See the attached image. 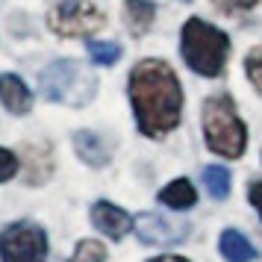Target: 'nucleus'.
Segmentation results:
<instances>
[{
    "instance_id": "obj_16",
    "label": "nucleus",
    "mask_w": 262,
    "mask_h": 262,
    "mask_svg": "<svg viewBox=\"0 0 262 262\" xmlns=\"http://www.w3.org/2000/svg\"><path fill=\"white\" fill-rule=\"evenodd\" d=\"M89 56L95 65H115L121 59V48L115 41H89Z\"/></svg>"
},
{
    "instance_id": "obj_7",
    "label": "nucleus",
    "mask_w": 262,
    "mask_h": 262,
    "mask_svg": "<svg viewBox=\"0 0 262 262\" xmlns=\"http://www.w3.org/2000/svg\"><path fill=\"white\" fill-rule=\"evenodd\" d=\"M136 230H139V238L144 245L165 248V245L183 242L189 233V224H174L171 218H162L159 212H142L136 218Z\"/></svg>"
},
{
    "instance_id": "obj_19",
    "label": "nucleus",
    "mask_w": 262,
    "mask_h": 262,
    "mask_svg": "<svg viewBox=\"0 0 262 262\" xmlns=\"http://www.w3.org/2000/svg\"><path fill=\"white\" fill-rule=\"evenodd\" d=\"M15 174H18V159H15V154L6 150V147H0V183L12 180Z\"/></svg>"
},
{
    "instance_id": "obj_21",
    "label": "nucleus",
    "mask_w": 262,
    "mask_h": 262,
    "mask_svg": "<svg viewBox=\"0 0 262 262\" xmlns=\"http://www.w3.org/2000/svg\"><path fill=\"white\" fill-rule=\"evenodd\" d=\"M248 198H250V203L256 206V212H259V218H262V180H253L248 186Z\"/></svg>"
},
{
    "instance_id": "obj_18",
    "label": "nucleus",
    "mask_w": 262,
    "mask_h": 262,
    "mask_svg": "<svg viewBox=\"0 0 262 262\" xmlns=\"http://www.w3.org/2000/svg\"><path fill=\"white\" fill-rule=\"evenodd\" d=\"M245 71H248V80L256 85V92H262V45L248 53V59H245Z\"/></svg>"
},
{
    "instance_id": "obj_8",
    "label": "nucleus",
    "mask_w": 262,
    "mask_h": 262,
    "mask_svg": "<svg viewBox=\"0 0 262 262\" xmlns=\"http://www.w3.org/2000/svg\"><path fill=\"white\" fill-rule=\"evenodd\" d=\"M92 221H95V227L100 233H106V236H112V238H121L133 227L130 215L124 212L121 206L109 203V201H97L95 206H92Z\"/></svg>"
},
{
    "instance_id": "obj_3",
    "label": "nucleus",
    "mask_w": 262,
    "mask_h": 262,
    "mask_svg": "<svg viewBox=\"0 0 262 262\" xmlns=\"http://www.w3.org/2000/svg\"><path fill=\"white\" fill-rule=\"evenodd\" d=\"M203 139L209 144V150L218 156L236 159L245 154L248 133L227 95H215L203 103Z\"/></svg>"
},
{
    "instance_id": "obj_6",
    "label": "nucleus",
    "mask_w": 262,
    "mask_h": 262,
    "mask_svg": "<svg viewBox=\"0 0 262 262\" xmlns=\"http://www.w3.org/2000/svg\"><path fill=\"white\" fill-rule=\"evenodd\" d=\"M48 24L56 36L80 38V36H92L103 27V12L97 6H92L89 0H62L59 6L50 9Z\"/></svg>"
},
{
    "instance_id": "obj_5",
    "label": "nucleus",
    "mask_w": 262,
    "mask_h": 262,
    "mask_svg": "<svg viewBox=\"0 0 262 262\" xmlns=\"http://www.w3.org/2000/svg\"><path fill=\"white\" fill-rule=\"evenodd\" d=\"M0 259L3 262H48V236L33 221L9 224L0 233Z\"/></svg>"
},
{
    "instance_id": "obj_20",
    "label": "nucleus",
    "mask_w": 262,
    "mask_h": 262,
    "mask_svg": "<svg viewBox=\"0 0 262 262\" xmlns=\"http://www.w3.org/2000/svg\"><path fill=\"white\" fill-rule=\"evenodd\" d=\"M212 3L224 15H236V12H248V9H253L259 0H212Z\"/></svg>"
},
{
    "instance_id": "obj_22",
    "label": "nucleus",
    "mask_w": 262,
    "mask_h": 262,
    "mask_svg": "<svg viewBox=\"0 0 262 262\" xmlns=\"http://www.w3.org/2000/svg\"><path fill=\"white\" fill-rule=\"evenodd\" d=\"M150 262H189V259H183V256H156Z\"/></svg>"
},
{
    "instance_id": "obj_13",
    "label": "nucleus",
    "mask_w": 262,
    "mask_h": 262,
    "mask_svg": "<svg viewBox=\"0 0 262 262\" xmlns=\"http://www.w3.org/2000/svg\"><path fill=\"white\" fill-rule=\"evenodd\" d=\"M124 9H127V27H130V33L133 36H144L156 18V6L150 0H127Z\"/></svg>"
},
{
    "instance_id": "obj_11",
    "label": "nucleus",
    "mask_w": 262,
    "mask_h": 262,
    "mask_svg": "<svg viewBox=\"0 0 262 262\" xmlns=\"http://www.w3.org/2000/svg\"><path fill=\"white\" fill-rule=\"evenodd\" d=\"M221 253H224V259H230V262H253L259 256L256 248H253L238 230H224V233H221Z\"/></svg>"
},
{
    "instance_id": "obj_17",
    "label": "nucleus",
    "mask_w": 262,
    "mask_h": 262,
    "mask_svg": "<svg viewBox=\"0 0 262 262\" xmlns=\"http://www.w3.org/2000/svg\"><path fill=\"white\" fill-rule=\"evenodd\" d=\"M68 262H106V248L95 238H85V242L77 245V250Z\"/></svg>"
},
{
    "instance_id": "obj_9",
    "label": "nucleus",
    "mask_w": 262,
    "mask_h": 262,
    "mask_svg": "<svg viewBox=\"0 0 262 262\" xmlns=\"http://www.w3.org/2000/svg\"><path fill=\"white\" fill-rule=\"evenodd\" d=\"M0 103L9 109L12 115H27L33 109V95H30V89L24 85L21 77L3 74L0 77Z\"/></svg>"
},
{
    "instance_id": "obj_1",
    "label": "nucleus",
    "mask_w": 262,
    "mask_h": 262,
    "mask_svg": "<svg viewBox=\"0 0 262 262\" xmlns=\"http://www.w3.org/2000/svg\"><path fill=\"white\" fill-rule=\"evenodd\" d=\"M130 100L144 136L159 139L180 124L183 92L177 74L162 59H142L130 71Z\"/></svg>"
},
{
    "instance_id": "obj_10",
    "label": "nucleus",
    "mask_w": 262,
    "mask_h": 262,
    "mask_svg": "<svg viewBox=\"0 0 262 262\" xmlns=\"http://www.w3.org/2000/svg\"><path fill=\"white\" fill-rule=\"evenodd\" d=\"M74 147H77L80 159H83V162H89V165L103 168L109 162V150H106V144H103V139H100L97 133L80 130L77 136H74Z\"/></svg>"
},
{
    "instance_id": "obj_2",
    "label": "nucleus",
    "mask_w": 262,
    "mask_h": 262,
    "mask_svg": "<svg viewBox=\"0 0 262 262\" xmlns=\"http://www.w3.org/2000/svg\"><path fill=\"white\" fill-rule=\"evenodd\" d=\"M183 41H180V53L194 74L201 77H218L224 71L227 53H230V38L218 30V27L206 24L201 18H189L183 27Z\"/></svg>"
},
{
    "instance_id": "obj_12",
    "label": "nucleus",
    "mask_w": 262,
    "mask_h": 262,
    "mask_svg": "<svg viewBox=\"0 0 262 262\" xmlns=\"http://www.w3.org/2000/svg\"><path fill=\"white\" fill-rule=\"evenodd\" d=\"M159 203H165L171 209H189V206L198 203V191H194V186L189 180H183V177L171 180L165 189L159 191Z\"/></svg>"
},
{
    "instance_id": "obj_4",
    "label": "nucleus",
    "mask_w": 262,
    "mask_h": 262,
    "mask_svg": "<svg viewBox=\"0 0 262 262\" xmlns=\"http://www.w3.org/2000/svg\"><path fill=\"white\" fill-rule=\"evenodd\" d=\"M97 80L74 59H56L38 74V92L45 100L65 106H85L95 97Z\"/></svg>"
},
{
    "instance_id": "obj_14",
    "label": "nucleus",
    "mask_w": 262,
    "mask_h": 262,
    "mask_svg": "<svg viewBox=\"0 0 262 262\" xmlns=\"http://www.w3.org/2000/svg\"><path fill=\"white\" fill-rule=\"evenodd\" d=\"M203 183H206V189H209V194H212L215 201H224L227 194H230V171L224 165L203 168Z\"/></svg>"
},
{
    "instance_id": "obj_15",
    "label": "nucleus",
    "mask_w": 262,
    "mask_h": 262,
    "mask_svg": "<svg viewBox=\"0 0 262 262\" xmlns=\"http://www.w3.org/2000/svg\"><path fill=\"white\" fill-rule=\"evenodd\" d=\"M27 177L33 174V168H38L36 174V183H45V180L50 177V171H53V162H50V150L48 147H30V154H27ZM33 183V186H36Z\"/></svg>"
}]
</instances>
